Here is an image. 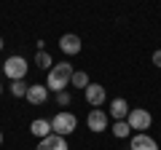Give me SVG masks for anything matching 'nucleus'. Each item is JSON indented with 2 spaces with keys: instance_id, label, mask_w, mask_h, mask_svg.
Listing matches in <instances>:
<instances>
[{
  "instance_id": "obj_5",
  "label": "nucleus",
  "mask_w": 161,
  "mask_h": 150,
  "mask_svg": "<svg viewBox=\"0 0 161 150\" xmlns=\"http://www.w3.org/2000/svg\"><path fill=\"white\" fill-rule=\"evenodd\" d=\"M108 121H110V115H108V110H102V107H92L89 115H86V126L94 134H102L108 129Z\"/></svg>"
},
{
  "instance_id": "obj_21",
  "label": "nucleus",
  "mask_w": 161,
  "mask_h": 150,
  "mask_svg": "<svg viewBox=\"0 0 161 150\" xmlns=\"http://www.w3.org/2000/svg\"><path fill=\"white\" fill-rule=\"evenodd\" d=\"M0 145H3V131H0Z\"/></svg>"
},
{
  "instance_id": "obj_15",
  "label": "nucleus",
  "mask_w": 161,
  "mask_h": 150,
  "mask_svg": "<svg viewBox=\"0 0 161 150\" xmlns=\"http://www.w3.org/2000/svg\"><path fill=\"white\" fill-rule=\"evenodd\" d=\"M27 88H30V83H24V81H11L8 91H11V97H16V99H24V97H27Z\"/></svg>"
},
{
  "instance_id": "obj_4",
  "label": "nucleus",
  "mask_w": 161,
  "mask_h": 150,
  "mask_svg": "<svg viewBox=\"0 0 161 150\" xmlns=\"http://www.w3.org/2000/svg\"><path fill=\"white\" fill-rule=\"evenodd\" d=\"M30 64L24 56H8L6 62H3V72H6L8 81H24V75H27Z\"/></svg>"
},
{
  "instance_id": "obj_9",
  "label": "nucleus",
  "mask_w": 161,
  "mask_h": 150,
  "mask_svg": "<svg viewBox=\"0 0 161 150\" xmlns=\"http://www.w3.org/2000/svg\"><path fill=\"white\" fill-rule=\"evenodd\" d=\"M27 99L30 104H32V107H38V104H43L48 99V88H46V83H32V86L27 88Z\"/></svg>"
},
{
  "instance_id": "obj_10",
  "label": "nucleus",
  "mask_w": 161,
  "mask_h": 150,
  "mask_svg": "<svg viewBox=\"0 0 161 150\" xmlns=\"http://www.w3.org/2000/svg\"><path fill=\"white\" fill-rule=\"evenodd\" d=\"M35 150H70V145H67V137H59V134H51V137L40 139Z\"/></svg>"
},
{
  "instance_id": "obj_3",
  "label": "nucleus",
  "mask_w": 161,
  "mask_h": 150,
  "mask_svg": "<svg viewBox=\"0 0 161 150\" xmlns=\"http://www.w3.org/2000/svg\"><path fill=\"white\" fill-rule=\"evenodd\" d=\"M75 126H78V118H75L73 113H67V110H62V113H57V115L51 118V131L59 134V137H67V134H73Z\"/></svg>"
},
{
  "instance_id": "obj_19",
  "label": "nucleus",
  "mask_w": 161,
  "mask_h": 150,
  "mask_svg": "<svg viewBox=\"0 0 161 150\" xmlns=\"http://www.w3.org/2000/svg\"><path fill=\"white\" fill-rule=\"evenodd\" d=\"M3 46H6V43H3V38H0V51H3Z\"/></svg>"
},
{
  "instance_id": "obj_20",
  "label": "nucleus",
  "mask_w": 161,
  "mask_h": 150,
  "mask_svg": "<svg viewBox=\"0 0 161 150\" xmlns=\"http://www.w3.org/2000/svg\"><path fill=\"white\" fill-rule=\"evenodd\" d=\"M0 97H3V83H0Z\"/></svg>"
},
{
  "instance_id": "obj_8",
  "label": "nucleus",
  "mask_w": 161,
  "mask_h": 150,
  "mask_svg": "<svg viewBox=\"0 0 161 150\" xmlns=\"http://www.w3.org/2000/svg\"><path fill=\"white\" fill-rule=\"evenodd\" d=\"M129 150H158V142L150 134H132L129 137Z\"/></svg>"
},
{
  "instance_id": "obj_2",
  "label": "nucleus",
  "mask_w": 161,
  "mask_h": 150,
  "mask_svg": "<svg viewBox=\"0 0 161 150\" xmlns=\"http://www.w3.org/2000/svg\"><path fill=\"white\" fill-rule=\"evenodd\" d=\"M126 123H129V129H132L134 134H148L150 123H153V115H150L145 107H132L129 115H126Z\"/></svg>"
},
{
  "instance_id": "obj_7",
  "label": "nucleus",
  "mask_w": 161,
  "mask_h": 150,
  "mask_svg": "<svg viewBox=\"0 0 161 150\" xmlns=\"http://www.w3.org/2000/svg\"><path fill=\"white\" fill-rule=\"evenodd\" d=\"M80 38L78 35H73V32H64L62 38H59V51L62 54H67V56H75V54H80Z\"/></svg>"
},
{
  "instance_id": "obj_18",
  "label": "nucleus",
  "mask_w": 161,
  "mask_h": 150,
  "mask_svg": "<svg viewBox=\"0 0 161 150\" xmlns=\"http://www.w3.org/2000/svg\"><path fill=\"white\" fill-rule=\"evenodd\" d=\"M153 64H156V67H161V48H158V51H153Z\"/></svg>"
},
{
  "instance_id": "obj_12",
  "label": "nucleus",
  "mask_w": 161,
  "mask_h": 150,
  "mask_svg": "<svg viewBox=\"0 0 161 150\" xmlns=\"http://www.w3.org/2000/svg\"><path fill=\"white\" fill-rule=\"evenodd\" d=\"M30 134L32 137H38V142L40 139H46V137H51V121H46V118H35L32 123H30Z\"/></svg>"
},
{
  "instance_id": "obj_13",
  "label": "nucleus",
  "mask_w": 161,
  "mask_h": 150,
  "mask_svg": "<svg viewBox=\"0 0 161 150\" xmlns=\"http://www.w3.org/2000/svg\"><path fill=\"white\" fill-rule=\"evenodd\" d=\"M110 131H113V137H118V139H129V137L134 134L132 129H129V123H126V121H115Z\"/></svg>"
},
{
  "instance_id": "obj_11",
  "label": "nucleus",
  "mask_w": 161,
  "mask_h": 150,
  "mask_svg": "<svg viewBox=\"0 0 161 150\" xmlns=\"http://www.w3.org/2000/svg\"><path fill=\"white\" fill-rule=\"evenodd\" d=\"M129 110H132V107H129V102L118 97V99H113V102H110V107H108V115H110V118H115V121H126Z\"/></svg>"
},
{
  "instance_id": "obj_1",
  "label": "nucleus",
  "mask_w": 161,
  "mask_h": 150,
  "mask_svg": "<svg viewBox=\"0 0 161 150\" xmlns=\"http://www.w3.org/2000/svg\"><path fill=\"white\" fill-rule=\"evenodd\" d=\"M73 72H75V67H73L70 62L54 64V67L48 70V75H46V88H48V91H54V94L67 91L70 81H73Z\"/></svg>"
},
{
  "instance_id": "obj_17",
  "label": "nucleus",
  "mask_w": 161,
  "mask_h": 150,
  "mask_svg": "<svg viewBox=\"0 0 161 150\" xmlns=\"http://www.w3.org/2000/svg\"><path fill=\"white\" fill-rule=\"evenodd\" d=\"M70 102H73V97H70V91H59V94H57V104H62V107H67Z\"/></svg>"
},
{
  "instance_id": "obj_14",
  "label": "nucleus",
  "mask_w": 161,
  "mask_h": 150,
  "mask_svg": "<svg viewBox=\"0 0 161 150\" xmlns=\"http://www.w3.org/2000/svg\"><path fill=\"white\" fill-rule=\"evenodd\" d=\"M89 83H92V78H89V75L83 72V70H75V72H73V81H70V86L83 88V91H86V86H89Z\"/></svg>"
},
{
  "instance_id": "obj_6",
  "label": "nucleus",
  "mask_w": 161,
  "mask_h": 150,
  "mask_svg": "<svg viewBox=\"0 0 161 150\" xmlns=\"http://www.w3.org/2000/svg\"><path fill=\"white\" fill-rule=\"evenodd\" d=\"M83 99H86L92 107H102L105 104V99H108V91H105V86L102 83H89L86 86V91H83Z\"/></svg>"
},
{
  "instance_id": "obj_16",
  "label": "nucleus",
  "mask_w": 161,
  "mask_h": 150,
  "mask_svg": "<svg viewBox=\"0 0 161 150\" xmlns=\"http://www.w3.org/2000/svg\"><path fill=\"white\" fill-rule=\"evenodd\" d=\"M35 64H38L40 70H51L54 67V59L48 51H35Z\"/></svg>"
}]
</instances>
